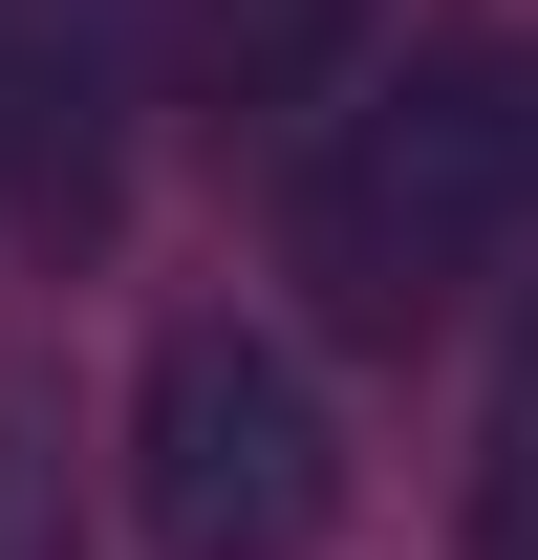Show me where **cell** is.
I'll return each instance as SVG.
<instances>
[{"label":"cell","mask_w":538,"mask_h":560,"mask_svg":"<svg viewBox=\"0 0 538 560\" xmlns=\"http://www.w3.org/2000/svg\"><path fill=\"white\" fill-rule=\"evenodd\" d=\"M517 237H538V66L517 44H409L280 151V280L324 346H431Z\"/></svg>","instance_id":"1"},{"label":"cell","mask_w":538,"mask_h":560,"mask_svg":"<svg viewBox=\"0 0 538 560\" xmlns=\"http://www.w3.org/2000/svg\"><path fill=\"white\" fill-rule=\"evenodd\" d=\"M130 539L151 560H324L344 539V410H324V366L280 324H237V302L151 324V366H130Z\"/></svg>","instance_id":"2"},{"label":"cell","mask_w":538,"mask_h":560,"mask_svg":"<svg viewBox=\"0 0 538 560\" xmlns=\"http://www.w3.org/2000/svg\"><path fill=\"white\" fill-rule=\"evenodd\" d=\"M130 195V0H0V215L86 259Z\"/></svg>","instance_id":"3"},{"label":"cell","mask_w":538,"mask_h":560,"mask_svg":"<svg viewBox=\"0 0 538 560\" xmlns=\"http://www.w3.org/2000/svg\"><path fill=\"white\" fill-rule=\"evenodd\" d=\"M366 66H388V0H173V66L151 86H173L215 151H302Z\"/></svg>","instance_id":"4"},{"label":"cell","mask_w":538,"mask_h":560,"mask_svg":"<svg viewBox=\"0 0 538 560\" xmlns=\"http://www.w3.org/2000/svg\"><path fill=\"white\" fill-rule=\"evenodd\" d=\"M453 560H538V324L495 346V410H473V475H453Z\"/></svg>","instance_id":"5"},{"label":"cell","mask_w":538,"mask_h":560,"mask_svg":"<svg viewBox=\"0 0 538 560\" xmlns=\"http://www.w3.org/2000/svg\"><path fill=\"white\" fill-rule=\"evenodd\" d=\"M0 560H86V517H66V431L0 388Z\"/></svg>","instance_id":"6"}]
</instances>
